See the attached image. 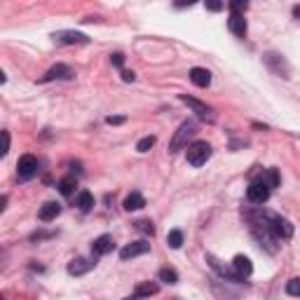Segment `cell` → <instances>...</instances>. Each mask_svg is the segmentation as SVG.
I'll use <instances>...</instances> for the list:
<instances>
[{"label": "cell", "mask_w": 300, "mask_h": 300, "mask_svg": "<svg viewBox=\"0 0 300 300\" xmlns=\"http://www.w3.org/2000/svg\"><path fill=\"white\" fill-rule=\"evenodd\" d=\"M185 155H188V162H190L192 167H202V164L211 157V145L206 143V141H195V143L188 145Z\"/></svg>", "instance_id": "1"}, {"label": "cell", "mask_w": 300, "mask_h": 300, "mask_svg": "<svg viewBox=\"0 0 300 300\" xmlns=\"http://www.w3.org/2000/svg\"><path fill=\"white\" fill-rule=\"evenodd\" d=\"M195 129H197V124L192 122V120H185L181 127H178V131L174 134V138H171L169 143V153H178V150L183 148L185 143H188V138L195 134Z\"/></svg>", "instance_id": "2"}, {"label": "cell", "mask_w": 300, "mask_h": 300, "mask_svg": "<svg viewBox=\"0 0 300 300\" xmlns=\"http://www.w3.org/2000/svg\"><path fill=\"white\" fill-rule=\"evenodd\" d=\"M181 101L185 103V106H190L192 108V113L202 120V122H213L216 120V115H213V110L206 106V103H202V101H197V99H192V96H188V94H181L178 96Z\"/></svg>", "instance_id": "3"}, {"label": "cell", "mask_w": 300, "mask_h": 300, "mask_svg": "<svg viewBox=\"0 0 300 300\" xmlns=\"http://www.w3.org/2000/svg\"><path fill=\"white\" fill-rule=\"evenodd\" d=\"M270 232L274 235V239H291L293 237V225L288 223L286 218L272 213V216H270Z\"/></svg>", "instance_id": "4"}, {"label": "cell", "mask_w": 300, "mask_h": 300, "mask_svg": "<svg viewBox=\"0 0 300 300\" xmlns=\"http://www.w3.org/2000/svg\"><path fill=\"white\" fill-rule=\"evenodd\" d=\"M265 63H267V68L272 70L274 75H279V78H288L291 75V66H288V61L284 59L281 54H274V52H267L265 56Z\"/></svg>", "instance_id": "5"}, {"label": "cell", "mask_w": 300, "mask_h": 300, "mask_svg": "<svg viewBox=\"0 0 300 300\" xmlns=\"http://www.w3.org/2000/svg\"><path fill=\"white\" fill-rule=\"evenodd\" d=\"M17 171H19L21 181H31L38 174V160L33 155H24L19 160V164H17Z\"/></svg>", "instance_id": "6"}, {"label": "cell", "mask_w": 300, "mask_h": 300, "mask_svg": "<svg viewBox=\"0 0 300 300\" xmlns=\"http://www.w3.org/2000/svg\"><path fill=\"white\" fill-rule=\"evenodd\" d=\"M56 42L61 45H87L89 38L85 33H78V31H59V33L52 35Z\"/></svg>", "instance_id": "7"}, {"label": "cell", "mask_w": 300, "mask_h": 300, "mask_svg": "<svg viewBox=\"0 0 300 300\" xmlns=\"http://www.w3.org/2000/svg\"><path fill=\"white\" fill-rule=\"evenodd\" d=\"M150 251V244L145 242V239H138V242H131V244H127L120 251V258L122 260H129V258H136V256H143V253Z\"/></svg>", "instance_id": "8"}, {"label": "cell", "mask_w": 300, "mask_h": 300, "mask_svg": "<svg viewBox=\"0 0 300 300\" xmlns=\"http://www.w3.org/2000/svg\"><path fill=\"white\" fill-rule=\"evenodd\" d=\"M246 197H249V202H251V204H263V202H267V197H270V188L256 181V183L249 185Z\"/></svg>", "instance_id": "9"}, {"label": "cell", "mask_w": 300, "mask_h": 300, "mask_svg": "<svg viewBox=\"0 0 300 300\" xmlns=\"http://www.w3.org/2000/svg\"><path fill=\"white\" fill-rule=\"evenodd\" d=\"M75 78V70L70 68V66H66V63H56V66H52V68L47 70V75L42 78V82L47 80H73Z\"/></svg>", "instance_id": "10"}, {"label": "cell", "mask_w": 300, "mask_h": 300, "mask_svg": "<svg viewBox=\"0 0 300 300\" xmlns=\"http://www.w3.org/2000/svg\"><path fill=\"white\" fill-rule=\"evenodd\" d=\"M113 249H115V242H113L110 235H101V237H96L94 242H92V253H94V258H101V256L110 253Z\"/></svg>", "instance_id": "11"}, {"label": "cell", "mask_w": 300, "mask_h": 300, "mask_svg": "<svg viewBox=\"0 0 300 300\" xmlns=\"http://www.w3.org/2000/svg\"><path fill=\"white\" fill-rule=\"evenodd\" d=\"M206 263H209V265H211L213 270H216V272L223 277V279H228V281H242V277H239L235 270H228L225 265H220V260L216 258V256H211V253H206Z\"/></svg>", "instance_id": "12"}, {"label": "cell", "mask_w": 300, "mask_h": 300, "mask_svg": "<svg viewBox=\"0 0 300 300\" xmlns=\"http://www.w3.org/2000/svg\"><path fill=\"white\" fill-rule=\"evenodd\" d=\"M94 265H96L94 260L75 258V260H70V263H68V274H73V277H80V274H87Z\"/></svg>", "instance_id": "13"}, {"label": "cell", "mask_w": 300, "mask_h": 300, "mask_svg": "<svg viewBox=\"0 0 300 300\" xmlns=\"http://www.w3.org/2000/svg\"><path fill=\"white\" fill-rule=\"evenodd\" d=\"M59 211H61V204H56V202H45V204L40 206V211H38V218H40L42 223H49V220H54L56 216H59Z\"/></svg>", "instance_id": "14"}, {"label": "cell", "mask_w": 300, "mask_h": 300, "mask_svg": "<svg viewBox=\"0 0 300 300\" xmlns=\"http://www.w3.org/2000/svg\"><path fill=\"white\" fill-rule=\"evenodd\" d=\"M228 28H230V31L237 35V38H244V35H246V19H244V14H230V19H228Z\"/></svg>", "instance_id": "15"}, {"label": "cell", "mask_w": 300, "mask_h": 300, "mask_svg": "<svg viewBox=\"0 0 300 300\" xmlns=\"http://www.w3.org/2000/svg\"><path fill=\"white\" fill-rule=\"evenodd\" d=\"M232 270L244 279V277H249V274L253 272V265H251V260L246 258V256H235V260H232Z\"/></svg>", "instance_id": "16"}, {"label": "cell", "mask_w": 300, "mask_h": 300, "mask_svg": "<svg viewBox=\"0 0 300 300\" xmlns=\"http://www.w3.org/2000/svg\"><path fill=\"white\" fill-rule=\"evenodd\" d=\"M124 211H138V209H143L145 206V199L141 192H131V195H127L124 197Z\"/></svg>", "instance_id": "17"}, {"label": "cell", "mask_w": 300, "mask_h": 300, "mask_svg": "<svg viewBox=\"0 0 300 300\" xmlns=\"http://www.w3.org/2000/svg\"><path fill=\"white\" fill-rule=\"evenodd\" d=\"M190 80H192V85H197V87H209V85H211V73L206 68H192Z\"/></svg>", "instance_id": "18"}, {"label": "cell", "mask_w": 300, "mask_h": 300, "mask_svg": "<svg viewBox=\"0 0 300 300\" xmlns=\"http://www.w3.org/2000/svg\"><path fill=\"white\" fill-rule=\"evenodd\" d=\"M157 291H160V286H157L155 281H138L134 295H138V298H150V295H157Z\"/></svg>", "instance_id": "19"}, {"label": "cell", "mask_w": 300, "mask_h": 300, "mask_svg": "<svg viewBox=\"0 0 300 300\" xmlns=\"http://www.w3.org/2000/svg\"><path fill=\"white\" fill-rule=\"evenodd\" d=\"M258 183L267 185L270 190H272V188H277V185H279V171H277V169H265L263 174H260Z\"/></svg>", "instance_id": "20"}, {"label": "cell", "mask_w": 300, "mask_h": 300, "mask_svg": "<svg viewBox=\"0 0 300 300\" xmlns=\"http://www.w3.org/2000/svg\"><path fill=\"white\" fill-rule=\"evenodd\" d=\"M75 188H78V181H75V176H66V178H61V181H59V192H61L63 197H70Z\"/></svg>", "instance_id": "21"}, {"label": "cell", "mask_w": 300, "mask_h": 300, "mask_svg": "<svg viewBox=\"0 0 300 300\" xmlns=\"http://www.w3.org/2000/svg\"><path fill=\"white\" fill-rule=\"evenodd\" d=\"M78 206H80V211H89V209L94 206V197H92V192L82 190L80 195H78Z\"/></svg>", "instance_id": "22"}, {"label": "cell", "mask_w": 300, "mask_h": 300, "mask_svg": "<svg viewBox=\"0 0 300 300\" xmlns=\"http://www.w3.org/2000/svg\"><path fill=\"white\" fill-rule=\"evenodd\" d=\"M157 277H160V281H164V284H176V281H178L176 270H171V267H162Z\"/></svg>", "instance_id": "23"}, {"label": "cell", "mask_w": 300, "mask_h": 300, "mask_svg": "<svg viewBox=\"0 0 300 300\" xmlns=\"http://www.w3.org/2000/svg\"><path fill=\"white\" fill-rule=\"evenodd\" d=\"M167 244H169L171 249H181V246H183V232H181V230H171L169 237H167Z\"/></svg>", "instance_id": "24"}, {"label": "cell", "mask_w": 300, "mask_h": 300, "mask_svg": "<svg viewBox=\"0 0 300 300\" xmlns=\"http://www.w3.org/2000/svg\"><path fill=\"white\" fill-rule=\"evenodd\" d=\"M286 293L288 295H300V277H293V279L286 281Z\"/></svg>", "instance_id": "25"}, {"label": "cell", "mask_w": 300, "mask_h": 300, "mask_svg": "<svg viewBox=\"0 0 300 300\" xmlns=\"http://www.w3.org/2000/svg\"><path fill=\"white\" fill-rule=\"evenodd\" d=\"M153 145H155V136H145V138H141V141H138L136 150H138V153H148Z\"/></svg>", "instance_id": "26"}, {"label": "cell", "mask_w": 300, "mask_h": 300, "mask_svg": "<svg viewBox=\"0 0 300 300\" xmlns=\"http://www.w3.org/2000/svg\"><path fill=\"white\" fill-rule=\"evenodd\" d=\"M246 7H249V3H246V0H232V3H230L232 14H242V12H246Z\"/></svg>", "instance_id": "27"}, {"label": "cell", "mask_w": 300, "mask_h": 300, "mask_svg": "<svg viewBox=\"0 0 300 300\" xmlns=\"http://www.w3.org/2000/svg\"><path fill=\"white\" fill-rule=\"evenodd\" d=\"M136 230L145 232V235H153V232H155V228H153V223H150V220H138V223H136Z\"/></svg>", "instance_id": "28"}, {"label": "cell", "mask_w": 300, "mask_h": 300, "mask_svg": "<svg viewBox=\"0 0 300 300\" xmlns=\"http://www.w3.org/2000/svg\"><path fill=\"white\" fill-rule=\"evenodd\" d=\"M223 3H218V0H206V10H211V12H220L223 10Z\"/></svg>", "instance_id": "29"}, {"label": "cell", "mask_w": 300, "mask_h": 300, "mask_svg": "<svg viewBox=\"0 0 300 300\" xmlns=\"http://www.w3.org/2000/svg\"><path fill=\"white\" fill-rule=\"evenodd\" d=\"M3 141H5V143H3V150H0V155L5 157L7 153H10V131H3Z\"/></svg>", "instance_id": "30"}, {"label": "cell", "mask_w": 300, "mask_h": 300, "mask_svg": "<svg viewBox=\"0 0 300 300\" xmlns=\"http://www.w3.org/2000/svg\"><path fill=\"white\" fill-rule=\"evenodd\" d=\"M110 61H113V66H117V68H122V63H124V54H120V52H117V54L110 56Z\"/></svg>", "instance_id": "31"}, {"label": "cell", "mask_w": 300, "mask_h": 300, "mask_svg": "<svg viewBox=\"0 0 300 300\" xmlns=\"http://www.w3.org/2000/svg\"><path fill=\"white\" fill-rule=\"evenodd\" d=\"M122 80L124 82H134L136 80V73H134V70H122Z\"/></svg>", "instance_id": "32"}, {"label": "cell", "mask_w": 300, "mask_h": 300, "mask_svg": "<svg viewBox=\"0 0 300 300\" xmlns=\"http://www.w3.org/2000/svg\"><path fill=\"white\" fill-rule=\"evenodd\" d=\"M124 120H127V117H122V115H110L106 122H108V124H122Z\"/></svg>", "instance_id": "33"}, {"label": "cell", "mask_w": 300, "mask_h": 300, "mask_svg": "<svg viewBox=\"0 0 300 300\" xmlns=\"http://www.w3.org/2000/svg\"><path fill=\"white\" fill-rule=\"evenodd\" d=\"M293 17H295V19H300V5L293 7Z\"/></svg>", "instance_id": "34"}, {"label": "cell", "mask_w": 300, "mask_h": 300, "mask_svg": "<svg viewBox=\"0 0 300 300\" xmlns=\"http://www.w3.org/2000/svg\"><path fill=\"white\" fill-rule=\"evenodd\" d=\"M124 300H141L138 295H129V298H124Z\"/></svg>", "instance_id": "35"}]
</instances>
